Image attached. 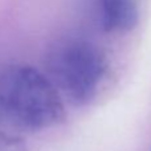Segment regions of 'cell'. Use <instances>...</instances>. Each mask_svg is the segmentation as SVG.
Masks as SVG:
<instances>
[{
	"instance_id": "cell-1",
	"label": "cell",
	"mask_w": 151,
	"mask_h": 151,
	"mask_svg": "<svg viewBox=\"0 0 151 151\" xmlns=\"http://www.w3.org/2000/svg\"><path fill=\"white\" fill-rule=\"evenodd\" d=\"M0 113L17 129L42 131L66 119L61 93L47 74L23 64L0 70Z\"/></svg>"
},
{
	"instance_id": "cell-2",
	"label": "cell",
	"mask_w": 151,
	"mask_h": 151,
	"mask_svg": "<svg viewBox=\"0 0 151 151\" xmlns=\"http://www.w3.org/2000/svg\"><path fill=\"white\" fill-rule=\"evenodd\" d=\"M109 63L97 44L81 37L55 41L45 55L47 76L76 106L90 104L106 76Z\"/></svg>"
},
{
	"instance_id": "cell-3",
	"label": "cell",
	"mask_w": 151,
	"mask_h": 151,
	"mask_svg": "<svg viewBox=\"0 0 151 151\" xmlns=\"http://www.w3.org/2000/svg\"><path fill=\"white\" fill-rule=\"evenodd\" d=\"M99 23L106 33H127L139 21V11L134 0H98Z\"/></svg>"
},
{
	"instance_id": "cell-4",
	"label": "cell",
	"mask_w": 151,
	"mask_h": 151,
	"mask_svg": "<svg viewBox=\"0 0 151 151\" xmlns=\"http://www.w3.org/2000/svg\"><path fill=\"white\" fill-rule=\"evenodd\" d=\"M0 151H28L24 138L0 131Z\"/></svg>"
}]
</instances>
